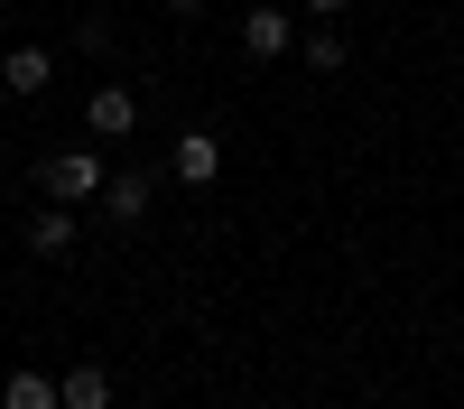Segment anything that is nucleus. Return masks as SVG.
Returning a JSON list of instances; mask_svg holds the SVG:
<instances>
[{
  "mask_svg": "<svg viewBox=\"0 0 464 409\" xmlns=\"http://www.w3.org/2000/svg\"><path fill=\"white\" fill-rule=\"evenodd\" d=\"M47 74H56L47 47H10V56H0V84H10V93H47Z\"/></svg>",
  "mask_w": 464,
  "mask_h": 409,
  "instance_id": "6",
  "label": "nucleus"
},
{
  "mask_svg": "<svg viewBox=\"0 0 464 409\" xmlns=\"http://www.w3.org/2000/svg\"><path fill=\"white\" fill-rule=\"evenodd\" d=\"M214 168H223V149H214V131H186V140H177V177H186V186H205Z\"/></svg>",
  "mask_w": 464,
  "mask_h": 409,
  "instance_id": "7",
  "label": "nucleus"
},
{
  "mask_svg": "<svg viewBox=\"0 0 464 409\" xmlns=\"http://www.w3.org/2000/svg\"><path fill=\"white\" fill-rule=\"evenodd\" d=\"M130 122H140V102H130V93H121V84H102V93H93V102H84V131H93V140H121V131H130Z\"/></svg>",
  "mask_w": 464,
  "mask_h": 409,
  "instance_id": "4",
  "label": "nucleus"
},
{
  "mask_svg": "<svg viewBox=\"0 0 464 409\" xmlns=\"http://www.w3.org/2000/svg\"><path fill=\"white\" fill-rule=\"evenodd\" d=\"M56 409H111V372H102V363L56 372Z\"/></svg>",
  "mask_w": 464,
  "mask_h": 409,
  "instance_id": "3",
  "label": "nucleus"
},
{
  "mask_svg": "<svg viewBox=\"0 0 464 409\" xmlns=\"http://www.w3.org/2000/svg\"><path fill=\"white\" fill-rule=\"evenodd\" d=\"M242 47L251 56H288V10H251L242 19Z\"/></svg>",
  "mask_w": 464,
  "mask_h": 409,
  "instance_id": "8",
  "label": "nucleus"
},
{
  "mask_svg": "<svg viewBox=\"0 0 464 409\" xmlns=\"http://www.w3.org/2000/svg\"><path fill=\"white\" fill-rule=\"evenodd\" d=\"M168 10H205V0H168Z\"/></svg>",
  "mask_w": 464,
  "mask_h": 409,
  "instance_id": "12",
  "label": "nucleus"
},
{
  "mask_svg": "<svg viewBox=\"0 0 464 409\" xmlns=\"http://www.w3.org/2000/svg\"><path fill=\"white\" fill-rule=\"evenodd\" d=\"M149 196H159V177H149V168H121V177L102 186V214H111V223H140Z\"/></svg>",
  "mask_w": 464,
  "mask_h": 409,
  "instance_id": "2",
  "label": "nucleus"
},
{
  "mask_svg": "<svg viewBox=\"0 0 464 409\" xmlns=\"http://www.w3.org/2000/svg\"><path fill=\"white\" fill-rule=\"evenodd\" d=\"M37 186H47L56 205H84V196H102L111 177H102V159H93V149H56V159L37 168Z\"/></svg>",
  "mask_w": 464,
  "mask_h": 409,
  "instance_id": "1",
  "label": "nucleus"
},
{
  "mask_svg": "<svg viewBox=\"0 0 464 409\" xmlns=\"http://www.w3.org/2000/svg\"><path fill=\"white\" fill-rule=\"evenodd\" d=\"M0 409H56V382L47 372H10V382H0Z\"/></svg>",
  "mask_w": 464,
  "mask_h": 409,
  "instance_id": "9",
  "label": "nucleus"
},
{
  "mask_svg": "<svg viewBox=\"0 0 464 409\" xmlns=\"http://www.w3.org/2000/svg\"><path fill=\"white\" fill-rule=\"evenodd\" d=\"M455 10H464V0H455Z\"/></svg>",
  "mask_w": 464,
  "mask_h": 409,
  "instance_id": "13",
  "label": "nucleus"
},
{
  "mask_svg": "<svg viewBox=\"0 0 464 409\" xmlns=\"http://www.w3.org/2000/svg\"><path fill=\"white\" fill-rule=\"evenodd\" d=\"M28 251H37V260L74 251V205H37V214H28Z\"/></svg>",
  "mask_w": 464,
  "mask_h": 409,
  "instance_id": "5",
  "label": "nucleus"
},
{
  "mask_svg": "<svg viewBox=\"0 0 464 409\" xmlns=\"http://www.w3.org/2000/svg\"><path fill=\"white\" fill-rule=\"evenodd\" d=\"M343 56H353V47H343V37H334V28H316V37H306V65H316V74H334Z\"/></svg>",
  "mask_w": 464,
  "mask_h": 409,
  "instance_id": "10",
  "label": "nucleus"
},
{
  "mask_svg": "<svg viewBox=\"0 0 464 409\" xmlns=\"http://www.w3.org/2000/svg\"><path fill=\"white\" fill-rule=\"evenodd\" d=\"M306 10H316V19H334V10H343V0H306Z\"/></svg>",
  "mask_w": 464,
  "mask_h": 409,
  "instance_id": "11",
  "label": "nucleus"
}]
</instances>
